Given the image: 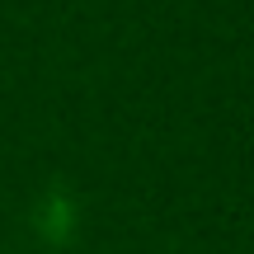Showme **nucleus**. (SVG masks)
<instances>
[]
</instances>
